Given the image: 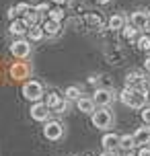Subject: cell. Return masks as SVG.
Listing matches in <instances>:
<instances>
[{
  "label": "cell",
  "mask_w": 150,
  "mask_h": 156,
  "mask_svg": "<svg viewBox=\"0 0 150 156\" xmlns=\"http://www.w3.org/2000/svg\"><path fill=\"white\" fill-rule=\"evenodd\" d=\"M148 93H142V90H136V88H123L119 93V101L123 103L126 107H132V109H144L146 103H148Z\"/></svg>",
  "instance_id": "cell-1"
},
{
  "label": "cell",
  "mask_w": 150,
  "mask_h": 156,
  "mask_svg": "<svg viewBox=\"0 0 150 156\" xmlns=\"http://www.w3.org/2000/svg\"><path fill=\"white\" fill-rule=\"evenodd\" d=\"M43 94H45V90H43V84L41 82H37V80H27L23 84V97L27 99V101L31 103H37L43 99Z\"/></svg>",
  "instance_id": "cell-2"
},
{
  "label": "cell",
  "mask_w": 150,
  "mask_h": 156,
  "mask_svg": "<svg viewBox=\"0 0 150 156\" xmlns=\"http://www.w3.org/2000/svg\"><path fill=\"white\" fill-rule=\"evenodd\" d=\"M91 121H93V125H95L97 129H107L113 123V115H111V111L107 107H101V109H97L91 115Z\"/></svg>",
  "instance_id": "cell-3"
},
{
  "label": "cell",
  "mask_w": 150,
  "mask_h": 156,
  "mask_svg": "<svg viewBox=\"0 0 150 156\" xmlns=\"http://www.w3.org/2000/svg\"><path fill=\"white\" fill-rule=\"evenodd\" d=\"M126 88H136V90H142V93H148V82L144 78L142 72L132 70L126 74Z\"/></svg>",
  "instance_id": "cell-4"
},
{
  "label": "cell",
  "mask_w": 150,
  "mask_h": 156,
  "mask_svg": "<svg viewBox=\"0 0 150 156\" xmlns=\"http://www.w3.org/2000/svg\"><path fill=\"white\" fill-rule=\"evenodd\" d=\"M10 54L15 55V58H19V60H27L29 54H31V41L25 39V37L15 39V41L10 43Z\"/></svg>",
  "instance_id": "cell-5"
},
{
  "label": "cell",
  "mask_w": 150,
  "mask_h": 156,
  "mask_svg": "<svg viewBox=\"0 0 150 156\" xmlns=\"http://www.w3.org/2000/svg\"><path fill=\"white\" fill-rule=\"evenodd\" d=\"M43 136L49 142H58L64 136V125L60 121H45V125H43Z\"/></svg>",
  "instance_id": "cell-6"
},
{
  "label": "cell",
  "mask_w": 150,
  "mask_h": 156,
  "mask_svg": "<svg viewBox=\"0 0 150 156\" xmlns=\"http://www.w3.org/2000/svg\"><path fill=\"white\" fill-rule=\"evenodd\" d=\"M49 115H52V109L45 101H37L31 105V117L35 121H49Z\"/></svg>",
  "instance_id": "cell-7"
},
{
  "label": "cell",
  "mask_w": 150,
  "mask_h": 156,
  "mask_svg": "<svg viewBox=\"0 0 150 156\" xmlns=\"http://www.w3.org/2000/svg\"><path fill=\"white\" fill-rule=\"evenodd\" d=\"M93 101L99 107H107V105H111V103L115 101V93L109 90V88H97L95 94H93Z\"/></svg>",
  "instance_id": "cell-8"
},
{
  "label": "cell",
  "mask_w": 150,
  "mask_h": 156,
  "mask_svg": "<svg viewBox=\"0 0 150 156\" xmlns=\"http://www.w3.org/2000/svg\"><path fill=\"white\" fill-rule=\"evenodd\" d=\"M8 33L15 35V37H25L29 33V25L25 23V19H15V21H10V25H8Z\"/></svg>",
  "instance_id": "cell-9"
},
{
  "label": "cell",
  "mask_w": 150,
  "mask_h": 156,
  "mask_svg": "<svg viewBox=\"0 0 150 156\" xmlns=\"http://www.w3.org/2000/svg\"><path fill=\"white\" fill-rule=\"evenodd\" d=\"M130 23L134 25L138 31H144V29H146V25L150 23V15H148V12H142V10L132 12V16H130Z\"/></svg>",
  "instance_id": "cell-10"
},
{
  "label": "cell",
  "mask_w": 150,
  "mask_h": 156,
  "mask_svg": "<svg viewBox=\"0 0 150 156\" xmlns=\"http://www.w3.org/2000/svg\"><path fill=\"white\" fill-rule=\"evenodd\" d=\"M119 138H121V136H117V133H105L101 138L103 148L107 150V152H115V150L119 148Z\"/></svg>",
  "instance_id": "cell-11"
},
{
  "label": "cell",
  "mask_w": 150,
  "mask_h": 156,
  "mask_svg": "<svg viewBox=\"0 0 150 156\" xmlns=\"http://www.w3.org/2000/svg\"><path fill=\"white\" fill-rule=\"evenodd\" d=\"M134 140H136V146H146L150 144V125H144V127H138L134 132Z\"/></svg>",
  "instance_id": "cell-12"
},
{
  "label": "cell",
  "mask_w": 150,
  "mask_h": 156,
  "mask_svg": "<svg viewBox=\"0 0 150 156\" xmlns=\"http://www.w3.org/2000/svg\"><path fill=\"white\" fill-rule=\"evenodd\" d=\"M76 107H78V111L80 113H91V115H93V113H95V101H93V97H80L78 101H76Z\"/></svg>",
  "instance_id": "cell-13"
},
{
  "label": "cell",
  "mask_w": 150,
  "mask_h": 156,
  "mask_svg": "<svg viewBox=\"0 0 150 156\" xmlns=\"http://www.w3.org/2000/svg\"><path fill=\"white\" fill-rule=\"evenodd\" d=\"M10 76L15 80H23V78L29 76V66L23 62H15V66L10 68Z\"/></svg>",
  "instance_id": "cell-14"
},
{
  "label": "cell",
  "mask_w": 150,
  "mask_h": 156,
  "mask_svg": "<svg viewBox=\"0 0 150 156\" xmlns=\"http://www.w3.org/2000/svg\"><path fill=\"white\" fill-rule=\"evenodd\" d=\"M84 25L88 29H101L103 27V16L97 15V12H87L84 15Z\"/></svg>",
  "instance_id": "cell-15"
},
{
  "label": "cell",
  "mask_w": 150,
  "mask_h": 156,
  "mask_svg": "<svg viewBox=\"0 0 150 156\" xmlns=\"http://www.w3.org/2000/svg\"><path fill=\"white\" fill-rule=\"evenodd\" d=\"M41 27H43V31H45V35H48V37H55L58 33L62 31V25L58 23V21H52V19H48V21L41 25Z\"/></svg>",
  "instance_id": "cell-16"
},
{
  "label": "cell",
  "mask_w": 150,
  "mask_h": 156,
  "mask_svg": "<svg viewBox=\"0 0 150 156\" xmlns=\"http://www.w3.org/2000/svg\"><path fill=\"white\" fill-rule=\"evenodd\" d=\"M107 27H109L111 31H121L123 27H126V16L123 15H113L107 21Z\"/></svg>",
  "instance_id": "cell-17"
},
{
  "label": "cell",
  "mask_w": 150,
  "mask_h": 156,
  "mask_svg": "<svg viewBox=\"0 0 150 156\" xmlns=\"http://www.w3.org/2000/svg\"><path fill=\"white\" fill-rule=\"evenodd\" d=\"M45 103H48V107H49L52 111H55V109H58V107L64 103V101H62V94L55 93V90H49L48 97H45Z\"/></svg>",
  "instance_id": "cell-18"
},
{
  "label": "cell",
  "mask_w": 150,
  "mask_h": 156,
  "mask_svg": "<svg viewBox=\"0 0 150 156\" xmlns=\"http://www.w3.org/2000/svg\"><path fill=\"white\" fill-rule=\"evenodd\" d=\"M119 148L126 150V152H132V150L136 148V140H134V133L130 136V133H126V136H121L119 138Z\"/></svg>",
  "instance_id": "cell-19"
},
{
  "label": "cell",
  "mask_w": 150,
  "mask_h": 156,
  "mask_svg": "<svg viewBox=\"0 0 150 156\" xmlns=\"http://www.w3.org/2000/svg\"><path fill=\"white\" fill-rule=\"evenodd\" d=\"M29 41H41V39L45 37V31H43V27L41 25H35V27H29Z\"/></svg>",
  "instance_id": "cell-20"
},
{
  "label": "cell",
  "mask_w": 150,
  "mask_h": 156,
  "mask_svg": "<svg viewBox=\"0 0 150 156\" xmlns=\"http://www.w3.org/2000/svg\"><path fill=\"white\" fill-rule=\"evenodd\" d=\"M48 19L52 21H58V23H62L64 19H66V12H64V6H52L48 12Z\"/></svg>",
  "instance_id": "cell-21"
},
{
  "label": "cell",
  "mask_w": 150,
  "mask_h": 156,
  "mask_svg": "<svg viewBox=\"0 0 150 156\" xmlns=\"http://www.w3.org/2000/svg\"><path fill=\"white\" fill-rule=\"evenodd\" d=\"M121 37L126 39V41H134V39H138V29H136L132 23L126 25V27L121 29Z\"/></svg>",
  "instance_id": "cell-22"
},
{
  "label": "cell",
  "mask_w": 150,
  "mask_h": 156,
  "mask_svg": "<svg viewBox=\"0 0 150 156\" xmlns=\"http://www.w3.org/2000/svg\"><path fill=\"white\" fill-rule=\"evenodd\" d=\"M39 16H41V15L35 10V6H33L31 10H29V12L23 16V19H25V23L29 25V27H35V25H39Z\"/></svg>",
  "instance_id": "cell-23"
},
{
  "label": "cell",
  "mask_w": 150,
  "mask_h": 156,
  "mask_svg": "<svg viewBox=\"0 0 150 156\" xmlns=\"http://www.w3.org/2000/svg\"><path fill=\"white\" fill-rule=\"evenodd\" d=\"M80 88L78 86H68L66 90H64V97H66V101H78L80 99Z\"/></svg>",
  "instance_id": "cell-24"
},
{
  "label": "cell",
  "mask_w": 150,
  "mask_h": 156,
  "mask_svg": "<svg viewBox=\"0 0 150 156\" xmlns=\"http://www.w3.org/2000/svg\"><path fill=\"white\" fill-rule=\"evenodd\" d=\"M136 45H138V49H142V51H148V54H150V35L138 37V39H136Z\"/></svg>",
  "instance_id": "cell-25"
},
{
  "label": "cell",
  "mask_w": 150,
  "mask_h": 156,
  "mask_svg": "<svg viewBox=\"0 0 150 156\" xmlns=\"http://www.w3.org/2000/svg\"><path fill=\"white\" fill-rule=\"evenodd\" d=\"M31 4H29V2H19V4H15V10H16V15H27V12H29V10H31Z\"/></svg>",
  "instance_id": "cell-26"
},
{
  "label": "cell",
  "mask_w": 150,
  "mask_h": 156,
  "mask_svg": "<svg viewBox=\"0 0 150 156\" xmlns=\"http://www.w3.org/2000/svg\"><path fill=\"white\" fill-rule=\"evenodd\" d=\"M49 8H52V6H49L48 2H39V4L35 6V10H37L39 15H48V12H49Z\"/></svg>",
  "instance_id": "cell-27"
},
{
  "label": "cell",
  "mask_w": 150,
  "mask_h": 156,
  "mask_svg": "<svg viewBox=\"0 0 150 156\" xmlns=\"http://www.w3.org/2000/svg\"><path fill=\"white\" fill-rule=\"evenodd\" d=\"M142 121H144V125H150V107L142 109Z\"/></svg>",
  "instance_id": "cell-28"
},
{
  "label": "cell",
  "mask_w": 150,
  "mask_h": 156,
  "mask_svg": "<svg viewBox=\"0 0 150 156\" xmlns=\"http://www.w3.org/2000/svg\"><path fill=\"white\" fill-rule=\"evenodd\" d=\"M136 156H150V146H142V148L138 150Z\"/></svg>",
  "instance_id": "cell-29"
},
{
  "label": "cell",
  "mask_w": 150,
  "mask_h": 156,
  "mask_svg": "<svg viewBox=\"0 0 150 156\" xmlns=\"http://www.w3.org/2000/svg\"><path fill=\"white\" fill-rule=\"evenodd\" d=\"M8 19H10V21H15V19H19V15H16L15 6H10V8H8Z\"/></svg>",
  "instance_id": "cell-30"
},
{
  "label": "cell",
  "mask_w": 150,
  "mask_h": 156,
  "mask_svg": "<svg viewBox=\"0 0 150 156\" xmlns=\"http://www.w3.org/2000/svg\"><path fill=\"white\" fill-rule=\"evenodd\" d=\"M49 2H54L55 6H64V4H66L68 0H49Z\"/></svg>",
  "instance_id": "cell-31"
},
{
  "label": "cell",
  "mask_w": 150,
  "mask_h": 156,
  "mask_svg": "<svg viewBox=\"0 0 150 156\" xmlns=\"http://www.w3.org/2000/svg\"><path fill=\"white\" fill-rule=\"evenodd\" d=\"M88 82H91V84H97V82H99V76H91V78H88Z\"/></svg>",
  "instance_id": "cell-32"
},
{
  "label": "cell",
  "mask_w": 150,
  "mask_h": 156,
  "mask_svg": "<svg viewBox=\"0 0 150 156\" xmlns=\"http://www.w3.org/2000/svg\"><path fill=\"white\" fill-rule=\"evenodd\" d=\"M144 68H146V70L150 72V55H148V58H146V62H144Z\"/></svg>",
  "instance_id": "cell-33"
},
{
  "label": "cell",
  "mask_w": 150,
  "mask_h": 156,
  "mask_svg": "<svg viewBox=\"0 0 150 156\" xmlns=\"http://www.w3.org/2000/svg\"><path fill=\"white\" fill-rule=\"evenodd\" d=\"M99 156H115V152H107V150H105V152H103V154H99Z\"/></svg>",
  "instance_id": "cell-34"
},
{
  "label": "cell",
  "mask_w": 150,
  "mask_h": 156,
  "mask_svg": "<svg viewBox=\"0 0 150 156\" xmlns=\"http://www.w3.org/2000/svg\"><path fill=\"white\" fill-rule=\"evenodd\" d=\"M97 2H99V4H107L109 0H97Z\"/></svg>",
  "instance_id": "cell-35"
},
{
  "label": "cell",
  "mask_w": 150,
  "mask_h": 156,
  "mask_svg": "<svg viewBox=\"0 0 150 156\" xmlns=\"http://www.w3.org/2000/svg\"><path fill=\"white\" fill-rule=\"evenodd\" d=\"M127 156H132V154H127Z\"/></svg>",
  "instance_id": "cell-36"
},
{
  "label": "cell",
  "mask_w": 150,
  "mask_h": 156,
  "mask_svg": "<svg viewBox=\"0 0 150 156\" xmlns=\"http://www.w3.org/2000/svg\"><path fill=\"white\" fill-rule=\"evenodd\" d=\"M148 15H150V12H148Z\"/></svg>",
  "instance_id": "cell-37"
}]
</instances>
